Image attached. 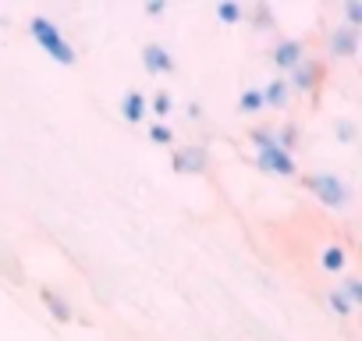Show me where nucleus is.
I'll use <instances>...</instances> for the list:
<instances>
[{
    "label": "nucleus",
    "mask_w": 362,
    "mask_h": 341,
    "mask_svg": "<svg viewBox=\"0 0 362 341\" xmlns=\"http://www.w3.org/2000/svg\"><path fill=\"white\" fill-rule=\"evenodd\" d=\"M252 146H256V163H259V170H267V175H277V178H295V175H298L295 156L284 153V149L274 142V132L256 128V132H252Z\"/></svg>",
    "instance_id": "f257e3e1"
},
{
    "label": "nucleus",
    "mask_w": 362,
    "mask_h": 341,
    "mask_svg": "<svg viewBox=\"0 0 362 341\" xmlns=\"http://www.w3.org/2000/svg\"><path fill=\"white\" fill-rule=\"evenodd\" d=\"M29 33H33V40L40 43V50L50 54V61H57L61 68H71V64H75V47L64 40V33H61L50 18L36 15V18L29 22Z\"/></svg>",
    "instance_id": "f03ea898"
},
{
    "label": "nucleus",
    "mask_w": 362,
    "mask_h": 341,
    "mask_svg": "<svg viewBox=\"0 0 362 341\" xmlns=\"http://www.w3.org/2000/svg\"><path fill=\"white\" fill-rule=\"evenodd\" d=\"M305 189L316 192V200L330 210H344L351 203V192L344 185V178L330 175V170H316V175H305Z\"/></svg>",
    "instance_id": "7ed1b4c3"
},
{
    "label": "nucleus",
    "mask_w": 362,
    "mask_h": 341,
    "mask_svg": "<svg viewBox=\"0 0 362 341\" xmlns=\"http://www.w3.org/2000/svg\"><path fill=\"white\" fill-rule=\"evenodd\" d=\"M206 167H210V153H206V146L174 149V170H177V175H203Z\"/></svg>",
    "instance_id": "20e7f679"
},
{
    "label": "nucleus",
    "mask_w": 362,
    "mask_h": 341,
    "mask_svg": "<svg viewBox=\"0 0 362 341\" xmlns=\"http://www.w3.org/2000/svg\"><path fill=\"white\" fill-rule=\"evenodd\" d=\"M327 47H330V54H334V57L351 61V57L358 54V29H351V25H337V29L330 33Z\"/></svg>",
    "instance_id": "39448f33"
},
{
    "label": "nucleus",
    "mask_w": 362,
    "mask_h": 341,
    "mask_svg": "<svg viewBox=\"0 0 362 341\" xmlns=\"http://www.w3.org/2000/svg\"><path fill=\"white\" fill-rule=\"evenodd\" d=\"M320 75H323V64L320 61H302L291 68V79H288V89H298V93H313L320 86Z\"/></svg>",
    "instance_id": "423d86ee"
},
{
    "label": "nucleus",
    "mask_w": 362,
    "mask_h": 341,
    "mask_svg": "<svg viewBox=\"0 0 362 341\" xmlns=\"http://www.w3.org/2000/svg\"><path fill=\"white\" fill-rule=\"evenodd\" d=\"M142 64H146L149 75H167V71H174V57H170V50H167L163 43H146V47H142Z\"/></svg>",
    "instance_id": "0eeeda50"
},
{
    "label": "nucleus",
    "mask_w": 362,
    "mask_h": 341,
    "mask_svg": "<svg viewBox=\"0 0 362 341\" xmlns=\"http://www.w3.org/2000/svg\"><path fill=\"white\" fill-rule=\"evenodd\" d=\"M270 57H274V64H277L281 71H291L295 64L305 61V47H302V40H281Z\"/></svg>",
    "instance_id": "6e6552de"
},
{
    "label": "nucleus",
    "mask_w": 362,
    "mask_h": 341,
    "mask_svg": "<svg viewBox=\"0 0 362 341\" xmlns=\"http://www.w3.org/2000/svg\"><path fill=\"white\" fill-rule=\"evenodd\" d=\"M121 117L128 121V125H139V121H146V96L142 93H124L121 96Z\"/></svg>",
    "instance_id": "1a4fd4ad"
},
{
    "label": "nucleus",
    "mask_w": 362,
    "mask_h": 341,
    "mask_svg": "<svg viewBox=\"0 0 362 341\" xmlns=\"http://www.w3.org/2000/svg\"><path fill=\"white\" fill-rule=\"evenodd\" d=\"M40 299H43V306L54 313V320H57V323H71V316H75V313H71V302H68L61 291H50V288H47Z\"/></svg>",
    "instance_id": "9d476101"
},
{
    "label": "nucleus",
    "mask_w": 362,
    "mask_h": 341,
    "mask_svg": "<svg viewBox=\"0 0 362 341\" xmlns=\"http://www.w3.org/2000/svg\"><path fill=\"white\" fill-rule=\"evenodd\" d=\"M263 93V107H284L288 103V96H291V89H288V79H274V82H267V89H259Z\"/></svg>",
    "instance_id": "9b49d317"
},
{
    "label": "nucleus",
    "mask_w": 362,
    "mask_h": 341,
    "mask_svg": "<svg viewBox=\"0 0 362 341\" xmlns=\"http://www.w3.org/2000/svg\"><path fill=\"white\" fill-rule=\"evenodd\" d=\"M320 267H323V270H330V274H337V270H344V267H348V253H344L341 245H327V249H323V256H320Z\"/></svg>",
    "instance_id": "f8f14e48"
},
{
    "label": "nucleus",
    "mask_w": 362,
    "mask_h": 341,
    "mask_svg": "<svg viewBox=\"0 0 362 341\" xmlns=\"http://www.w3.org/2000/svg\"><path fill=\"white\" fill-rule=\"evenodd\" d=\"M217 18H221L224 25H235V22L245 18V8L238 4V0H221V4H217Z\"/></svg>",
    "instance_id": "ddd939ff"
},
{
    "label": "nucleus",
    "mask_w": 362,
    "mask_h": 341,
    "mask_svg": "<svg viewBox=\"0 0 362 341\" xmlns=\"http://www.w3.org/2000/svg\"><path fill=\"white\" fill-rule=\"evenodd\" d=\"M337 291L348 299V306H351V309H358V306H362V281H358V277H348Z\"/></svg>",
    "instance_id": "4468645a"
},
{
    "label": "nucleus",
    "mask_w": 362,
    "mask_h": 341,
    "mask_svg": "<svg viewBox=\"0 0 362 341\" xmlns=\"http://www.w3.org/2000/svg\"><path fill=\"white\" fill-rule=\"evenodd\" d=\"M238 107H242L245 114H256V110L263 107V93H259V89H245V93L238 96Z\"/></svg>",
    "instance_id": "2eb2a0df"
},
{
    "label": "nucleus",
    "mask_w": 362,
    "mask_h": 341,
    "mask_svg": "<svg viewBox=\"0 0 362 341\" xmlns=\"http://www.w3.org/2000/svg\"><path fill=\"white\" fill-rule=\"evenodd\" d=\"M274 142H277V146H281L284 153H291V149L298 146V132H295L291 125H284L281 132H274Z\"/></svg>",
    "instance_id": "dca6fc26"
},
{
    "label": "nucleus",
    "mask_w": 362,
    "mask_h": 341,
    "mask_svg": "<svg viewBox=\"0 0 362 341\" xmlns=\"http://www.w3.org/2000/svg\"><path fill=\"white\" fill-rule=\"evenodd\" d=\"M327 302H330V309H334V313H337V316H344V320H348V316H351V313H355V309H351V306H348V299H344V295H341V291H337V288H334V291H330V295H327Z\"/></svg>",
    "instance_id": "f3484780"
},
{
    "label": "nucleus",
    "mask_w": 362,
    "mask_h": 341,
    "mask_svg": "<svg viewBox=\"0 0 362 341\" xmlns=\"http://www.w3.org/2000/svg\"><path fill=\"white\" fill-rule=\"evenodd\" d=\"M149 139H153L156 146H167V142L174 139V132H170L167 125H160V121H156V125H149Z\"/></svg>",
    "instance_id": "a211bd4d"
},
{
    "label": "nucleus",
    "mask_w": 362,
    "mask_h": 341,
    "mask_svg": "<svg viewBox=\"0 0 362 341\" xmlns=\"http://www.w3.org/2000/svg\"><path fill=\"white\" fill-rule=\"evenodd\" d=\"M344 18H348L351 29L362 25V4H358V0H348V4H344Z\"/></svg>",
    "instance_id": "6ab92c4d"
},
{
    "label": "nucleus",
    "mask_w": 362,
    "mask_h": 341,
    "mask_svg": "<svg viewBox=\"0 0 362 341\" xmlns=\"http://www.w3.org/2000/svg\"><path fill=\"white\" fill-rule=\"evenodd\" d=\"M149 107H153V114H156V117H167V114H170V107H174V103H170V96H167V93H156V96H153V103H149Z\"/></svg>",
    "instance_id": "aec40b11"
},
{
    "label": "nucleus",
    "mask_w": 362,
    "mask_h": 341,
    "mask_svg": "<svg viewBox=\"0 0 362 341\" xmlns=\"http://www.w3.org/2000/svg\"><path fill=\"white\" fill-rule=\"evenodd\" d=\"M334 135H337L341 142H355V135H358V132H355V125H351V121H337V125H334Z\"/></svg>",
    "instance_id": "412c9836"
},
{
    "label": "nucleus",
    "mask_w": 362,
    "mask_h": 341,
    "mask_svg": "<svg viewBox=\"0 0 362 341\" xmlns=\"http://www.w3.org/2000/svg\"><path fill=\"white\" fill-rule=\"evenodd\" d=\"M163 8H167L163 0H149V4H146V15H149V18H160V15H163Z\"/></svg>",
    "instance_id": "4be33fe9"
},
{
    "label": "nucleus",
    "mask_w": 362,
    "mask_h": 341,
    "mask_svg": "<svg viewBox=\"0 0 362 341\" xmlns=\"http://www.w3.org/2000/svg\"><path fill=\"white\" fill-rule=\"evenodd\" d=\"M256 25H259V29H267V25H270V11H267V8H259V15H256Z\"/></svg>",
    "instance_id": "5701e85b"
}]
</instances>
